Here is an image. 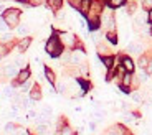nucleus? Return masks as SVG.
<instances>
[{"instance_id":"16","label":"nucleus","mask_w":152,"mask_h":135,"mask_svg":"<svg viewBox=\"0 0 152 135\" xmlns=\"http://www.w3.org/2000/svg\"><path fill=\"white\" fill-rule=\"evenodd\" d=\"M17 31H18V35H22V36H25V35H28V31H30V28H28L27 25H18V26H17Z\"/></svg>"},{"instance_id":"9","label":"nucleus","mask_w":152,"mask_h":135,"mask_svg":"<svg viewBox=\"0 0 152 135\" xmlns=\"http://www.w3.org/2000/svg\"><path fill=\"white\" fill-rule=\"evenodd\" d=\"M30 45H31V38H28V36H27V38H23L22 41L18 43V51H20V53L27 51V48H28Z\"/></svg>"},{"instance_id":"13","label":"nucleus","mask_w":152,"mask_h":135,"mask_svg":"<svg viewBox=\"0 0 152 135\" xmlns=\"http://www.w3.org/2000/svg\"><path fill=\"white\" fill-rule=\"evenodd\" d=\"M124 4H126V0H107V5H109L111 8H119Z\"/></svg>"},{"instance_id":"22","label":"nucleus","mask_w":152,"mask_h":135,"mask_svg":"<svg viewBox=\"0 0 152 135\" xmlns=\"http://www.w3.org/2000/svg\"><path fill=\"white\" fill-rule=\"evenodd\" d=\"M4 97H13V91H12V87H5L4 89Z\"/></svg>"},{"instance_id":"32","label":"nucleus","mask_w":152,"mask_h":135,"mask_svg":"<svg viewBox=\"0 0 152 135\" xmlns=\"http://www.w3.org/2000/svg\"><path fill=\"white\" fill-rule=\"evenodd\" d=\"M145 79H147V74H145V73H141V81H145Z\"/></svg>"},{"instance_id":"26","label":"nucleus","mask_w":152,"mask_h":135,"mask_svg":"<svg viewBox=\"0 0 152 135\" xmlns=\"http://www.w3.org/2000/svg\"><path fill=\"white\" fill-rule=\"evenodd\" d=\"M132 99H134L136 102H142V96H141L139 92H134V94H132Z\"/></svg>"},{"instance_id":"18","label":"nucleus","mask_w":152,"mask_h":135,"mask_svg":"<svg viewBox=\"0 0 152 135\" xmlns=\"http://www.w3.org/2000/svg\"><path fill=\"white\" fill-rule=\"evenodd\" d=\"M30 96H31V99H33V101H38V99L42 97V92H40V89H38V87H33V89H31V92H30Z\"/></svg>"},{"instance_id":"4","label":"nucleus","mask_w":152,"mask_h":135,"mask_svg":"<svg viewBox=\"0 0 152 135\" xmlns=\"http://www.w3.org/2000/svg\"><path fill=\"white\" fill-rule=\"evenodd\" d=\"M131 83H132V76H131V73H127V74H124V76H122L121 86H122V91H124V92H129L127 89H129Z\"/></svg>"},{"instance_id":"2","label":"nucleus","mask_w":152,"mask_h":135,"mask_svg":"<svg viewBox=\"0 0 152 135\" xmlns=\"http://www.w3.org/2000/svg\"><path fill=\"white\" fill-rule=\"evenodd\" d=\"M20 13H22V12H20L18 8H8V10L4 13L2 18L5 20V23H7L10 28H13V26L20 25Z\"/></svg>"},{"instance_id":"14","label":"nucleus","mask_w":152,"mask_h":135,"mask_svg":"<svg viewBox=\"0 0 152 135\" xmlns=\"http://www.w3.org/2000/svg\"><path fill=\"white\" fill-rule=\"evenodd\" d=\"M45 76H46V79H48V83H51V84L56 81V79H55V73L51 71V69H48V68H45Z\"/></svg>"},{"instance_id":"25","label":"nucleus","mask_w":152,"mask_h":135,"mask_svg":"<svg viewBox=\"0 0 152 135\" xmlns=\"http://www.w3.org/2000/svg\"><path fill=\"white\" fill-rule=\"evenodd\" d=\"M60 135H73V130L69 127H63V128H61V134Z\"/></svg>"},{"instance_id":"3","label":"nucleus","mask_w":152,"mask_h":135,"mask_svg":"<svg viewBox=\"0 0 152 135\" xmlns=\"http://www.w3.org/2000/svg\"><path fill=\"white\" fill-rule=\"evenodd\" d=\"M83 61H84V54H83V51H81V49H76V51L71 53V63L73 64L80 66Z\"/></svg>"},{"instance_id":"31","label":"nucleus","mask_w":152,"mask_h":135,"mask_svg":"<svg viewBox=\"0 0 152 135\" xmlns=\"http://www.w3.org/2000/svg\"><path fill=\"white\" fill-rule=\"evenodd\" d=\"M147 22L152 23V8H149V13H147Z\"/></svg>"},{"instance_id":"15","label":"nucleus","mask_w":152,"mask_h":135,"mask_svg":"<svg viewBox=\"0 0 152 135\" xmlns=\"http://www.w3.org/2000/svg\"><path fill=\"white\" fill-rule=\"evenodd\" d=\"M103 64L106 68H113L114 66V58L113 56H103Z\"/></svg>"},{"instance_id":"27","label":"nucleus","mask_w":152,"mask_h":135,"mask_svg":"<svg viewBox=\"0 0 152 135\" xmlns=\"http://www.w3.org/2000/svg\"><path fill=\"white\" fill-rule=\"evenodd\" d=\"M144 8H152V0H142Z\"/></svg>"},{"instance_id":"1","label":"nucleus","mask_w":152,"mask_h":135,"mask_svg":"<svg viewBox=\"0 0 152 135\" xmlns=\"http://www.w3.org/2000/svg\"><path fill=\"white\" fill-rule=\"evenodd\" d=\"M45 49H46V53H48L50 56H53V58H56V56H60L61 53H63V45H61V40L58 36H50V40L46 41V45H45Z\"/></svg>"},{"instance_id":"12","label":"nucleus","mask_w":152,"mask_h":135,"mask_svg":"<svg viewBox=\"0 0 152 135\" xmlns=\"http://www.w3.org/2000/svg\"><path fill=\"white\" fill-rule=\"evenodd\" d=\"M127 49L131 53H142V45L141 43H129L127 45Z\"/></svg>"},{"instance_id":"8","label":"nucleus","mask_w":152,"mask_h":135,"mask_svg":"<svg viewBox=\"0 0 152 135\" xmlns=\"http://www.w3.org/2000/svg\"><path fill=\"white\" fill-rule=\"evenodd\" d=\"M30 78V71L28 69H23V71L18 73V78H17V84H23L25 81H28Z\"/></svg>"},{"instance_id":"23","label":"nucleus","mask_w":152,"mask_h":135,"mask_svg":"<svg viewBox=\"0 0 152 135\" xmlns=\"http://www.w3.org/2000/svg\"><path fill=\"white\" fill-rule=\"evenodd\" d=\"M147 63H149V60H147L145 56H141V58H139V66H141V68H145V66H147Z\"/></svg>"},{"instance_id":"30","label":"nucleus","mask_w":152,"mask_h":135,"mask_svg":"<svg viewBox=\"0 0 152 135\" xmlns=\"http://www.w3.org/2000/svg\"><path fill=\"white\" fill-rule=\"evenodd\" d=\"M28 89H30V83H27V81H25V83H23V92H27Z\"/></svg>"},{"instance_id":"5","label":"nucleus","mask_w":152,"mask_h":135,"mask_svg":"<svg viewBox=\"0 0 152 135\" xmlns=\"http://www.w3.org/2000/svg\"><path fill=\"white\" fill-rule=\"evenodd\" d=\"M121 63H122V68H124L127 73H132L134 71V63H132V60H131V58L122 56L121 58Z\"/></svg>"},{"instance_id":"29","label":"nucleus","mask_w":152,"mask_h":135,"mask_svg":"<svg viewBox=\"0 0 152 135\" xmlns=\"http://www.w3.org/2000/svg\"><path fill=\"white\" fill-rule=\"evenodd\" d=\"M145 71H147L149 74H151V73H152V60H151V61H149V63H147V66H145Z\"/></svg>"},{"instance_id":"11","label":"nucleus","mask_w":152,"mask_h":135,"mask_svg":"<svg viewBox=\"0 0 152 135\" xmlns=\"http://www.w3.org/2000/svg\"><path fill=\"white\" fill-rule=\"evenodd\" d=\"M46 4L51 10H60L61 5H63V0H46Z\"/></svg>"},{"instance_id":"24","label":"nucleus","mask_w":152,"mask_h":135,"mask_svg":"<svg viewBox=\"0 0 152 135\" xmlns=\"http://www.w3.org/2000/svg\"><path fill=\"white\" fill-rule=\"evenodd\" d=\"M8 30V25L5 23L4 18H0V31H7Z\"/></svg>"},{"instance_id":"6","label":"nucleus","mask_w":152,"mask_h":135,"mask_svg":"<svg viewBox=\"0 0 152 135\" xmlns=\"http://www.w3.org/2000/svg\"><path fill=\"white\" fill-rule=\"evenodd\" d=\"M2 73H4L5 76H8V78H13V76L17 74V64H7V66L2 69Z\"/></svg>"},{"instance_id":"33","label":"nucleus","mask_w":152,"mask_h":135,"mask_svg":"<svg viewBox=\"0 0 152 135\" xmlns=\"http://www.w3.org/2000/svg\"><path fill=\"white\" fill-rule=\"evenodd\" d=\"M149 35H151V36H152V23H151V25H149Z\"/></svg>"},{"instance_id":"21","label":"nucleus","mask_w":152,"mask_h":135,"mask_svg":"<svg viewBox=\"0 0 152 135\" xmlns=\"http://www.w3.org/2000/svg\"><path fill=\"white\" fill-rule=\"evenodd\" d=\"M10 40H12V35L10 33H5V35L0 36V43H7V41H10Z\"/></svg>"},{"instance_id":"19","label":"nucleus","mask_w":152,"mask_h":135,"mask_svg":"<svg viewBox=\"0 0 152 135\" xmlns=\"http://www.w3.org/2000/svg\"><path fill=\"white\" fill-rule=\"evenodd\" d=\"M106 38L109 40L111 43H113V45H114V43H118V36H116V33H114V30H109V31H107Z\"/></svg>"},{"instance_id":"20","label":"nucleus","mask_w":152,"mask_h":135,"mask_svg":"<svg viewBox=\"0 0 152 135\" xmlns=\"http://www.w3.org/2000/svg\"><path fill=\"white\" fill-rule=\"evenodd\" d=\"M15 130H17V128H15V125H13V124H7V125H5V132H7V134H15Z\"/></svg>"},{"instance_id":"10","label":"nucleus","mask_w":152,"mask_h":135,"mask_svg":"<svg viewBox=\"0 0 152 135\" xmlns=\"http://www.w3.org/2000/svg\"><path fill=\"white\" fill-rule=\"evenodd\" d=\"M91 2H93V0H81V2H80V10H81V13H84V15H86L88 12H89Z\"/></svg>"},{"instance_id":"17","label":"nucleus","mask_w":152,"mask_h":135,"mask_svg":"<svg viewBox=\"0 0 152 135\" xmlns=\"http://www.w3.org/2000/svg\"><path fill=\"white\" fill-rule=\"evenodd\" d=\"M22 4H27V5H31V7H38V5L43 4V0H20Z\"/></svg>"},{"instance_id":"7","label":"nucleus","mask_w":152,"mask_h":135,"mask_svg":"<svg viewBox=\"0 0 152 135\" xmlns=\"http://www.w3.org/2000/svg\"><path fill=\"white\" fill-rule=\"evenodd\" d=\"M61 43H65L66 46H73V45L76 43V38H75V35L63 33V38H61Z\"/></svg>"},{"instance_id":"28","label":"nucleus","mask_w":152,"mask_h":135,"mask_svg":"<svg viewBox=\"0 0 152 135\" xmlns=\"http://www.w3.org/2000/svg\"><path fill=\"white\" fill-rule=\"evenodd\" d=\"M27 117H28V119H35V117H37V112H35V110H28Z\"/></svg>"}]
</instances>
